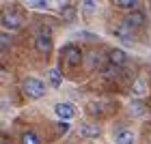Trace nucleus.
Here are the masks:
<instances>
[{
  "label": "nucleus",
  "mask_w": 151,
  "mask_h": 144,
  "mask_svg": "<svg viewBox=\"0 0 151 144\" xmlns=\"http://www.w3.org/2000/svg\"><path fill=\"white\" fill-rule=\"evenodd\" d=\"M60 15H63L67 22H71V19L76 17V9H73V6H69V4H65L63 9H60Z\"/></svg>",
  "instance_id": "nucleus-12"
},
{
  "label": "nucleus",
  "mask_w": 151,
  "mask_h": 144,
  "mask_svg": "<svg viewBox=\"0 0 151 144\" xmlns=\"http://www.w3.org/2000/svg\"><path fill=\"white\" fill-rule=\"evenodd\" d=\"M2 26H4V28H11V30H17L19 26H22V19H19L17 15L4 13V15H2Z\"/></svg>",
  "instance_id": "nucleus-7"
},
{
  "label": "nucleus",
  "mask_w": 151,
  "mask_h": 144,
  "mask_svg": "<svg viewBox=\"0 0 151 144\" xmlns=\"http://www.w3.org/2000/svg\"><path fill=\"white\" fill-rule=\"evenodd\" d=\"M114 37H119L123 41H132V28L123 22L121 26H116V28H114Z\"/></svg>",
  "instance_id": "nucleus-10"
},
{
  "label": "nucleus",
  "mask_w": 151,
  "mask_h": 144,
  "mask_svg": "<svg viewBox=\"0 0 151 144\" xmlns=\"http://www.w3.org/2000/svg\"><path fill=\"white\" fill-rule=\"evenodd\" d=\"M35 45H37V52L39 54H50L52 50V37H50V30H41L37 39H35Z\"/></svg>",
  "instance_id": "nucleus-2"
},
{
  "label": "nucleus",
  "mask_w": 151,
  "mask_h": 144,
  "mask_svg": "<svg viewBox=\"0 0 151 144\" xmlns=\"http://www.w3.org/2000/svg\"><path fill=\"white\" fill-rule=\"evenodd\" d=\"M78 133L82 135V138H97V135H99V127L86 123V125H82V127L78 129Z\"/></svg>",
  "instance_id": "nucleus-9"
},
{
  "label": "nucleus",
  "mask_w": 151,
  "mask_h": 144,
  "mask_svg": "<svg viewBox=\"0 0 151 144\" xmlns=\"http://www.w3.org/2000/svg\"><path fill=\"white\" fill-rule=\"evenodd\" d=\"M134 93L136 95H145V82H142V80H136L134 82Z\"/></svg>",
  "instance_id": "nucleus-15"
},
{
  "label": "nucleus",
  "mask_w": 151,
  "mask_h": 144,
  "mask_svg": "<svg viewBox=\"0 0 151 144\" xmlns=\"http://www.w3.org/2000/svg\"><path fill=\"white\" fill-rule=\"evenodd\" d=\"M65 60H67V65H69V67H78V65L82 63V52H80V47L67 45V47H65Z\"/></svg>",
  "instance_id": "nucleus-3"
},
{
  "label": "nucleus",
  "mask_w": 151,
  "mask_h": 144,
  "mask_svg": "<svg viewBox=\"0 0 151 144\" xmlns=\"http://www.w3.org/2000/svg\"><path fill=\"white\" fill-rule=\"evenodd\" d=\"M54 112H56V116L60 120H69V118H73L76 110L69 103H56V106H54Z\"/></svg>",
  "instance_id": "nucleus-5"
},
{
  "label": "nucleus",
  "mask_w": 151,
  "mask_h": 144,
  "mask_svg": "<svg viewBox=\"0 0 151 144\" xmlns=\"http://www.w3.org/2000/svg\"><path fill=\"white\" fill-rule=\"evenodd\" d=\"M6 45H9V37L2 35V50H6Z\"/></svg>",
  "instance_id": "nucleus-21"
},
{
  "label": "nucleus",
  "mask_w": 151,
  "mask_h": 144,
  "mask_svg": "<svg viewBox=\"0 0 151 144\" xmlns=\"http://www.w3.org/2000/svg\"><path fill=\"white\" fill-rule=\"evenodd\" d=\"M116 6L132 13V11H136V0H116Z\"/></svg>",
  "instance_id": "nucleus-11"
},
{
  "label": "nucleus",
  "mask_w": 151,
  "mask_h": 144,
  "mask_svg": "<svg viewBox=\"0 0 151 144\" xmlns=\"http://www.w3.org/2000/svg\"><path fill=\"white\" fill-rule=\"evenodd\" d=\"M114 142L116 144H134L136 142V135L129 131V129H119L114 133Z\"/></svg>",
  "instance_id": "nucleus-6"
},
{
  "label": "nucleus",
  "mask_w": 151,
  "mask_h": 144,
  "mask_svg": "<svg viewBox=\"0 0 151 144\" xmlns=\"http://www.w3.org/2000/svg\"><path fill=\"white\" fill-rule=\"evenodd\" d=\"M24 93L28 95V97H32V99H41L45 95V84L41 80H37V78H26Z\"/></svg>",
  "instance_id": "nucleus-1"
},
{
  "label": "nucleus",
  "mask_w": 151,
  "mask_h": 144,
  "mask_svg": "<svg viewBox=\"0 0 151 144\" xmlns=\"http://www.w3.org/2000/svg\"><path fill=\"white\" fill-rule=\"evenodd\" d=\"M125 24L129 26V28H138V26H142L145 24V11H140V9H136V11H132L127 15V19H125Z\"/></svg>",
  "instance_id": "nucleus-4"
},
{
  "label": "nucleus",
  "mask_w": 151,
  "mask_h": 144,
  "mask_svg": "<svg viewBox=\"0 0 151 144\" xmlns=\"http://www.w3.org/2000/svg\"><path fill=\"white\" fill-rule=\"evenodd\" d=\"M84 9H86V11H93V9H95V2H93V0H86V2H84Z\"/></svg>",
  "instance_id": "nucleus-19"
},
{
  "label": "nucleus",
  "mask_w": 151,
  "mask_h": 144,
  "mask_svg": "<svg viewBox=\"0 0 151 144\" xmlns=\"http://www.w3.org/2000/svg\"><path fill=\"white\" fill-rule=\"evenodd\" d=\"M134 106V114H142V108H140V103L136 101V103H132Z\"/></svg>",
  "instance_id": "nucleus-20"
},
{
  "label": "nucleus",
  "mask_w": 151,
  "mask_h": 144,
  "mask_svg": "<svg viewBox=\"0 0 151 144\" xmlns=\"http://www.w3.org/2000/svg\"><path fill=\"white\" fill-rule=\"evenodd\" d=\"M56 129H58V133H67V131H69V123H67V120H60L58 125H56Z\"/></svg>",
  "instance_id": "nucleus-17"
},
{
  "label": "nucleus",
  "mask_w": 151,
  "mask_h": 144,
  "mask_svg": "<svg viewBox=\"0 0 151 144\" xmlns=\"http://www.w3.org/2000/svg\"><path fill=\"white\" fill-rule=\"evenodd\" d=\"M101 63V58L97 56V54H93V56H91V67H95V65H99Z\"/></svg>",
  "instance_id": "nucleus-18"
},
{
  "label": "nucleus",
  "mask_w": 151,
  "mask_h": 144,
  "mask_svg": "<svg viewBox=\"0 0 151 144\" xmlns=\"http://www.w3.org/2000/svg\"><path fill=\"white\" fill-rule=\"evenodd\" d=\"M22 144H39V138H37V133H32V131H26L22 135Z\"/></svg>",
  "instance_id": "nucleus-14"
},
{
  "label": "nucleus",
  "mask_w": 151,
  "mask_h": 144,
  "mask_svg": "<svg viewBox=\"0 0 151 144\" xmlns=\"http://www.w3.org/2000/svg\"><path fill=\"white\" fill-rule=\"evenodd\" d=\"M108 58H110V63H112L114 67H121V65H125V60H127V54L123 52V50H110Z\"/></svg>",
  "instance_id": "nucleus-8"
},
{
  "label": "nucleus",
  "mask_w": 151,
  "mask_h": 144,
  "mask_svg": "<svg viewBox=\"0 0 151 144\" xmlns=\"http://www.w3.org/2000/svg\"><path fill=\"white\" fill-rule=\"evenodd\" d=\"M28 6H32V9H47V2H43V0H32V2H28Z\"/></svg>",
  "instance_id": "nucleus-16"
},
{
  "label": "nucleus",
  "mask_w": 151,
  "mask_h": 144,
  "mask_svg": "<svg viewBox=\"0 0 151 144\" xmlns=\"http://www.w3.org/2000/svg\"><path fill=\"white\" fill-rule=\"evenodd\" d=\"M50 82H52V86H54V88H58V86H60L63 78H60V71H58V69H52V71H50Z\"/></svg>",
  "instance_id": "nucleus-13"
}]
</instances>
